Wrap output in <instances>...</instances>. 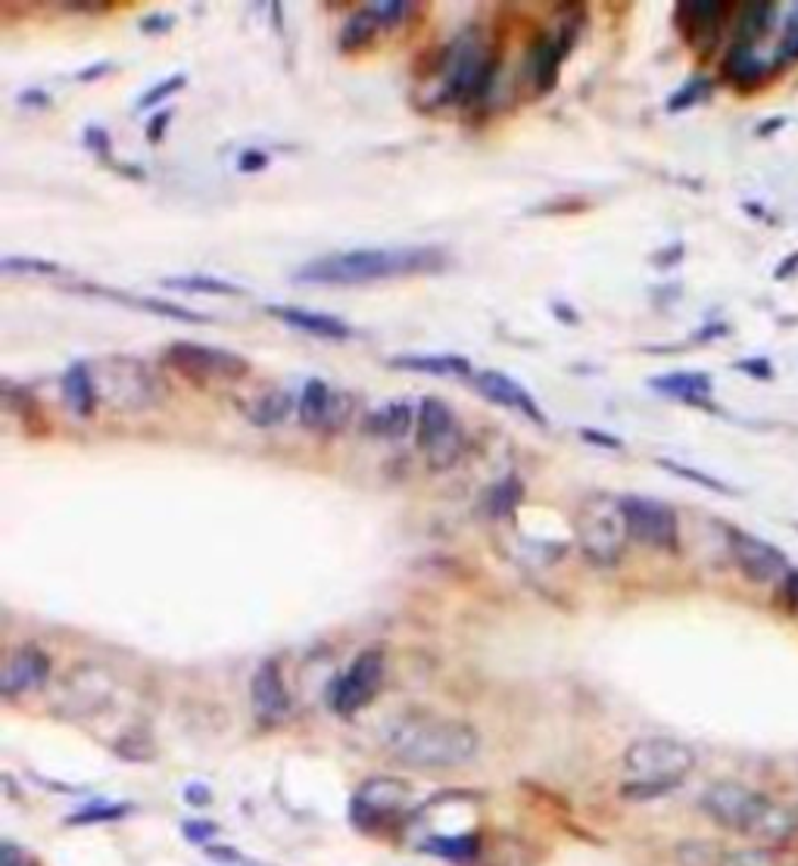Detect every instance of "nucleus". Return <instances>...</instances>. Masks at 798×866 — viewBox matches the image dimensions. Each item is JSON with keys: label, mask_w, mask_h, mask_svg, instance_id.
I'll list each match as a JSON object with an SVG mask.
<instances>
[{"label": "nucleus", "mask_w": 798, "mask_h": 866, "mask_svg": "<svg viewBox=\"0 0 798 866\" xmlns=\"http://www.w3.org/2000/svg\"><path fill=\"white\" fill-rule=\"evenodd\" d=\"M0 269L7 271V274H13V271H22V274H59V266H54V262H41V259H13V256H7V259L0 262Z\"/></svg>", "instance_id": "28"}, {"label": "nucleus", "mask_w": 798, "mask_h": 866, "mask_svg": "<svg viewBox=\"0 0 798 866\" xmlns=\"http://www.w3.org/2000/svg\"><path fill=\"white\" fill-rule=\"evenodd\" d=\"M723 16H727V7H721V3H686L677 13V20L683 22V35L699 50L715 44Z\"/></svg>", "instance_id": "17"}, {"label": "nucleus", "mask_w": 798, "mask_h": 866, "mask_svg": "<svg viewBox=\"0 0 798 866\" xmlns=\"http://www.w3.org/2000/svg\"><path fill=\"white\" fill-rule=\"evenodd\" d=\"M181 88H184V76L166 78V81H159L156 88H150L147 94L141 97V103H137V106H141V110H154L159 100H166V97L176 94V91H181Z\"/></svg>", "instance_id": "29"}, {"label": "nucleus", "mask_w": 798, "mask_h": 866, "mask_svg": "<svg viewBox=\"0 0 798 866\" xmlns=\"http://www.w3.org/2000/svg\"><path fill=\"white\" fill-rule=\"evenodd\" d=\"M396 368H409V371H425V374H440V378H474L471 362L465 356H452V352H434V356H400L393 359Z\"/></svg>", "instance_id": "20"}, {"label": "nucleus", "mask_w": 798, "mask_h": 866, "mask_svg": "<svg viewBox=\"0 0 798 866\" xmlns=\"http://www.w3.org/2000/svg\"><path fill=\"white\" fill-rule=\"evenodd\" d=\"M584 440H589V443H599V446H611V449H618V440H611V437H605V434H596V430H584Z\"/></svg>", "instance_id": "35"}, {"label": "nucleus", "mask_w": 798, "mask_h": 866, "mask_svg": "<svg viewBox=\"0 0 798 866\" xmlns=\"http://www.w3.org/2000/svg\"><path fill=\"white\" fill-rule=\"evenodd\" d=\"M621 511L630 537L652 549H662V552H677L681 527H677V515L671 505L649 499V496H623Z\"/></svg>", "instance_id": "10"}, {"label": "nucleus", "mask_w": 798, "mask_h": 866, "mask_svg": "<svg viewBox=\"0 0 798 866\" xmlns=\"http://www.w3.org/2000/svg\"><path fill=\"white\" fill-rule=\"evenodd\" d=\"M337 405H340V400L334 396L331 386L325 384V381H318V378H312V381H306V386H303V393H300L296 412H300V421L312 427V430H318V427L331 424V415L337 412Z\"/></svg>", "instance_id": "19"}, {"label": "nucleus", "mask_w": 798, "mask_h": 866, "mask_svg": "<svg viewBox=\"0 0 798 866\" xmlns=\"http://www.w3.org/2000/svg\"><path fill=\"white\" fill-rule=\"evenodd\" d=\"M378 25H384V22L378 20L374 10H359V13L344 25V32H340V50H359V47H366V44L378 35Z\"/></svg>", "instance_id": "25"}, {"label": "nucleus", "mask_w": 798, "mask_h": 866, "mask_svg": "<svg viewBox=\"0 0 798 866\" xmlns=\"http://www.w3.org/2000/svg\"><path fill=\"white\" fill-rule=\"evenodd\" d=\"M387 676V661L381 649H366L362 655H356L350 667L334 679L331 689V708L344 717L359 713L369 705L374 695L381 693Z\"/></svg>", "instance_id": "9"}, {"label": "nucleus", "mask_w": 798, "mask_h": 866, "mask_svg": "<svg viewBox=\"0 0 798 866\" xmlns=\"http://www.w3.org/2000/svg\"><path fill=\"white\" fill-rule=\"evenodd\" d=\"M47 676H50V657L35 645H25V649L7 657L3 674H0V695L16 698V695L32 693V689L47 683Z\"/></svg>", "instance_id": "13"}, {"label": "nucleus", "mask_w": 798, "mask_h": 866, "mask_svg": "<svg viewBox=\"0 0 798 866\" xmlns=\"http://www.w3.org/2000/svg\"><path fill=\"white\" fill-rule=\"evenodd\" d=\"M779 54L783 57H798V13L786 25V35L779 41Z\"/></svg>", "instance_id": "32"}, {"label": "nucleus", "mask_w": 798, "mask_h": 866, "mask_svg": "<svg viewBox=\"0 0 798 866\" xmlns=\"http://www.w3.org/2000/svg\"><path fill=\"white\" fill-rule=\"evenodd\" d=\"M701 810L715 823H721L723 829H733V832H761L774 820V808L761 795L745 789V786H737V783L711 786L701 795Z\"/></svg>", "instance_id": "7"}, {"label": "nucleus", "mask_w": 798, "mask_h": 866, "mask_svg": "<svg viewBox=\"0 0 798 866\" xmlns=\"http://www.w3.org/2000/svg\"><path fill=\"white\" fill-rule=\"evenodd\" d=\"M237 169H240V172H259V169H266V156L259 154V150H247V154L240 156Z\"/></svg>", "instance_id": "33"}, {"label": "nucleus", "mask_w": 798, "mask_h": 866, "mask_svg": "<svg viewBox=\"0 0 798 866\" xmlns=\"http://www.w3.org/2000/svg\"><path fill=\"white\" fill-rule=\"evenodd\" d=\"M484 502H487V511L493 515V518H503V515H508V511H515V505L521 502V483L515 481V477L496 483V486L490 490V496Z\"/></svg>", "instance_id": "26"}, {"label": "nucleus", "mask_w": 798, "mask_h": 866, "mask_svg": "<svg viewBox=\"0 0 798 866\" xmlns=\"http://www.w3.org/2000/svg\"><path fill=\"white\" fill-rule=\"evenodd\" d=\"M412 427V405L403 400L381 405L378 412H371L366 418V434L371 437H384V440H400L406 437Z\"/></svg>", "instance_id": "21"}, {"label": "nucleus", "mask_w": 798, "mask_h": 866, "mask_svg": "<svg viewBox=\"0 0 798 866\" xmlns=\"http://www.w3.org/2000/svg\"><path fill=\"white\" fill-rule=\"evenodd\" d=\"M767 20H771V7H749V10H742V20H740L742 44L758 38L761 32H764V25H767Z\"/></svg>", "instance_id": "27"}, {"label": "nucleus", "mask_w": 798, "mask_h": 866, "mask_svg": "<svg viewBox=\"0 0 798 866\" xmlns=\"http://www.w3.org/2000/svg\"><path fill=\"white\" fill-rule=\"evenodd\" d=\"M730 552H733V561L740 564L742 574L755 583H779L789 574V564H786L777 546L752 537V533L730 530Z\"/></svg>", "instance_id": "12"}, {"label": "nucleus", "mask_w": 798, "mask_h": 866, "mask_svg": "<svg viewBox=\"0 0 798 866\" xmlns=\"http://www.w3.org/2000/svg\"><path fill=\"white\" fill-rule=\"evenodd\" d=\"M59 390H63V403L69 405L78 418H91V415L98 412V384H94V378H91V371H88L85 362H76V365L66 368V374H63V381H59Z\"/></svg>", "instance_id": "18"}, {"label": "nucleus", "mask_w": 798, "mask_h": 866, "mask_svg": "<svg viewBox=\"0 0 798 866\" xmlns=\"http://www.w3.org/2000/svg\"><path fill=\"white\" fill-rule=\"evenodd\" d=\"M291 408H293L291 393H284V390H269V393H262V396L254 403V408H250V421L259 424V427H274V424H281L288 415H291Z\"/></svg>", "instance_id": "24"}, {"label": "nucleus", "mask_w": 798, "mask_h": 866, "mask_svg": "<svg viewBox=\"0 0 798 866\" xmlns=\"http://www.w3.org/2000/svg\"><path fill=\"white\" fill-rule=\"evenodd\" d=\"M250 693H254L256 720H259V723H266V727L281 723V720L288 717V711H291V695H288V686H284L281 671H278V664H274V661L259 664V671L254 674V686H250Z\"/></svg>", "instance_id": "14"}, {"label": "nucleus", "mask_w": 798, "mask_h": 866, "mask_svg": "<svg viewBox=\"0 0 798 866\" xmlns=\"http://www.w3.org/2000/svg\"><path fill=\"white\" fill-rule=\"evenodd\" d=\"M474 386L487 396L490 403L503 405V408H515V412H521V415H527L530 421L543 424V412H540V405H537V400L527 393L525 386L518 384L515 378H508V374H503V371H477L474 378Z\"/></svg>", "instance_id": "15"}, {"label": "nucleus", "mask_w": 798, "mask_h": 866, "mask_svg": "<svg viewBox=\"0 0 798 866\" xmlns=\"http://www.w3.org/2000/svg\"><path fill=\"white\" fill-rule=\"evenodd\" d=\"M409 801L412 791L406 783L378 776V779H369L366 786H359V791L352 795L350 817L356 826L378 829L403 817L409 810Z\"/></svg>", "instance_id": "11"}, {"label": "nucleus", "mask_w": 798, "mask_h": 866, "mask_svg": "<svg viewBox=\"0 0 798 866\" xmlns=\"http://www.w3.org/2000/svg\"><path fill=\"white\" fill-rule=\"evenodd\" d=\"M430 851L440 854V857H452V861H462L474 851V842L471 839H434L430 842Z\"/></svg>", "instance_id": "30"}, {"label": "nucleus", "mask_w": 798, "mask_h": 866, "mask_svg": "<svg viewBox=\"0 0 798 866\" xmlns=\"http://www.w3.org/2000/svg\"><path fill=\"white\" fill-rule=\"evenodd\" d=\"M418 446L434 471H447L465 449V430L459 415L437 396H425L418 405Z\"/></svg>", "instance_id": "6"}, {"label": "nucleus", "mask_w": 798, "mask_h": 866, "mask_svg": "<svg viewBox=\"0 0 798 866\" xmlns=\"http://www.w3.org/2000/svg\"><path fill=\"white\" fill-rule=\"evenodd\" d=\"M574 530H577L581 552L593 564H603V567L618 564V559L623 555V542L630 537L621 511V499H608V496H589L577 508Z\"/></svg>", "instance_id": "5"}, {"label": "nucleus", "mask_w": 798, "mask_h": 866, "mask_svg": "<svg viewBox=\"0 0 798 866\" xmlns=\"http://www.w3.org/2000/svg\"><path fill=\"white\" fill-rule=\"evenodd\" d=\"M169 365L191 381H240L250 374V362L232 349L203 347L191 340H178L166 349Z\"/></svg>", "instance_id": "8"}, {"label": "nucleus", "mask_w": 798, "mask_h": 866, "mask_svg": "<svg viewBox=\"0 0 798 866\" xmlns=\"http://www.w3.org/2000/svg\"><path fill=\"white\" fill-rule=\"evenodd\" d=\"M696 757L683 742L674 739H640L623 754V767L630 783L623 786L627 798H655L674 789L686 773L693 771Z\"/></svg>", "instance_id": "3"}, {"label": "nucleus", "mask_w": 798, "mask_h": 866, "mask_svg": "<svg viewBox=\"0 0 798 866\" xmlns=\"http://www.w3.org/2000/svg\"><path fill=\"white\" fill-rule=\"evenodd\" d=\"M447 250L440 247H366L318 256L293 271V281L315 288H362L406 274H434L447 269Z\"/></svg>", "instance_id": "1"}, {"label": "nucleus", "mask_w": 798, "mask_h": 866, "mask_svg": "<svg viewBox=\"0 0 798 866\" xmlns=\"http://www.w3.org/2000/svg\"><path fill=\"white\" fill-rule=\"evenodd\" d=\"M162 288L181 290V293H213V296H237V293H244L240 284L215 278V274H178V278H166Z\"/></svg>", "instance_id": "23"}, {"label": "nucleus", "mask_w": 798, "mask_h": 866, "mask_svg": "<svg viewBox=\"0 0 798 866\" xmlns=\"http://www.w3.org/2000/svg\"><path fill=\"white\" fill-rule=\"evenodd\" d=\"M652 386L659 393H667L674 400H683L689 405H705L711 400V381L705 374H693V371H681V374H664L655 378Z\"/></svg>", "instance_id": "22"}, {"label": "nucleus", "mask_w": 798, "mask_h": 866, "mask_svg": "<svg viewBox=\"0 0 798 866\" xmlns=\"http://www.w3.org/2000/svg\"><path fill=\"white\" fill-rule=\"evenodd\" d=\"M269 315L281 318L288 328L303 330V334H312V337H322V340H350L352 328L347 322L334 318V315H325V312H310V308H296V306H269Z\"/></svg>", "instance_id": "16"}, {"label": "nucleus", "mask_w": 798, "mask_h": 866, "mask_svg": "<svg viewBox=\"0 0 798 866\" xmlns=\"http://www.w3.org/2000/svg\"><path fill=\"white\" fill-rule=\"evenodd\" d=\"M496 57L477 32H465L449 44L440 72V103H477L487 94Z\"/></svg>", "instance_id": "4"}, {"label": "nucleus", "mask_w": 798, "mask_h": 866, "mask_svg": "<svg viewBox=\"0 0 798 866\" xmlns=\"http://www.w3.org/2000/svg\"><path fill=\"white\" fill-rule=\"evenodd\" d=\"M166 122H169V113H162V116L156 119V122H154V135H150V140H159V137H162V128H166Z\"/></svg>", "instance_id": "36"}, {"label": "nucleus", "mask_w": 798, "mask_h": 866, "mask_svg": "<svg viewBox=\"0 0 798 866\" xmlns=\"http://www.w3.org/2000/svg\"><path fill=\"white\" fill-rule=\"evenodd\" d=\"M0 866H25V861H22L16 847L3 845V851H0Z\"/></svg>", "instance_id": "34"}, {"label": "nucleus", "mask_w": 798, "mask_h": 866, "mask_svg": "<svg viewBox=\"0 0 798 866\" xmlns=\"http://www.w3.org/2000/svg\"><path fill=\"white\" fill-rule=\"evenodd\" d=\"M378 13V20L384 25H393V22H403L412 13V3H396V0H384V3H374L371 7Z\"/></svg>", "instance_id": "31"}, {"label": "nucleus", "mask_w": 798, "mask_h": 866, "mask_svg": "<svg viewBox=\"0 0 798 866\" xmlns=\"http://www.w3.org/2000/svg\"><path fill=\"white\" fill-rule=\"evenodd\" d=\"M390 757L415 771H456L481 749L477 732L437 713H403L384 735Z\"/></svg>", "instance_id": "2"}]
</instances>
